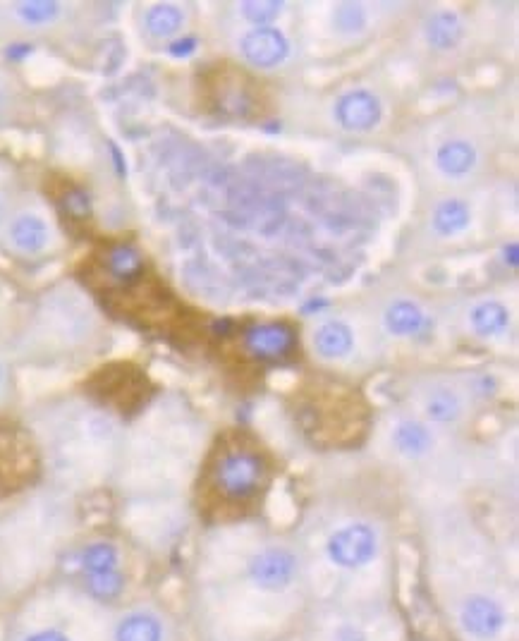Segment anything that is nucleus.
I'll return each instance as SVG.
<instances>
[{"label":"nucleus","mask_w":519,"mask_h":641,"mask_svg":"<svg viewBox=\"0 0 519 641\" xmlns=\"http://www.w3.org/2000/svg\"><path fill=\"white\" fill-rule=\"evenodd\" d=\"M194 620L204 641H276L307 613V555L283 541L256 543L237 560L192 584Z\"/></svg>","instance_id":"obj_1"},{"label":"nucleus","mask_w":519,"mask_h":641,"mask_svg":"<svg viewBox=\"0 0 519 641\" xmlns=\"http://www.w3.org/2000/svg\"><path fill=\"white\" fill-rule=\"evenodd\" d=\"M106 618L72 582L39 584L15 598L0 641H103Z\"/></svg>","instance_id":"obj_2"},{"label":"nucleus","mask_w":519,"mask_h":641,"mask_svg":"<svg viewBox=\"0 0 519 641\" xmlns=\"http://www.w3.org/2000/svg\"><path fill=\"white\" fill-rule=\"evenodd\" d=\"M299 632L302 641H393V608L311 601Z\"/></svg>","instance_id":"obj_3"},{"label":"nucleus","mask_w":519,"mask_h":641,"mask_svg":"<svg viewBox=\"0 0 519 641\" xmlns=\"http://www.w3.org/2000/svg\"><path fill=\"white\" fill-rule=\"evenodd\" d=\"M271 467L259 448L247 443L225 445L213 457L209 484L225 505H247L268 486Z\"/></svg>","instance_id":"obj_4"},{"label":"nucleus","mask_w":519,"mask_h":641,"mask_svg":"<svg viewBox=\"0 0 519 641\" xmlns=\"http://www.w3.org/2000/svg\"><path fill=\"white\" fill-rule=\"evenodd\" d=\"M96 606L115 608L125 601L127 570L118 543L96 539L75 553V577L67 579Z\"/></svg>","instance_id":"obj_5"},{"label":"nucleus","mask_w":519,"mask_h":641,"mask_svg":"<svg viewBox=\"0 0 519 641\" xmlns=\"http://www.w3.org/2000/svg\"><path fill=\"white\" fill-rule=\"evenodd\" d=\"M103 641H185V625L154 598L122 601L108 610Z\"/></svg>","instance_id":"obj_6"},{"label":"nucleus","mask_w":519,"mask_h":641,"mask_svg":"<svg viewBox=\"0 0 519 641\" xmlns=\"http://www.w3.org/2000/svg\"><path fill=\"white\" fill-rule=\"evenodd\" d=\"M390 445L405 460H424L436 450V431L429 421L417 417L398 419L390 429Z\"/></svg>","instance_id":"obj_7"},{"label":"nucleus","mask_w":519,"mask_h":641,"mask_svg":"<svg viewBox=\"0 0 519 641\" xmlns=\"http://www.w3.org/2000/svg\"><path fill=\"white\" fill-rule=\"evenodd\" d=\"M242 56L247 58V63L254 67H276L288 58L290 44L285 39V34L276 27H256L252 32H247L240 41Z\"/></svg>","instance_id":"obj_8"},{"label":"nucleus","mask_w":519,"mask_h":641,"mask_svg":"<svg viewBox=\"0 0 519 641\" xmlns=\"http://www.w3.org/2000/svg\"><path fill=\"white\" fill-rule=\"evenodd\" d=\"M383 118V106L378 96L366 89H354L335 103V120L352 132H366Z\"/></svg>","instance_id":"obj_9"},{"label":"nucleus","mask_w":519,"mask_h":641,"mask_svg":"<svg viewBox=\"0 0 519 641\" xmlns=\"http://www.w3.org/2000/svg\"><path fill=\"white\" fill-rule=\"evenodd\" d=\"M295 335L285 323H259L244 335L247 350L261 359H278L290 352Z\"/></svg>","instance_id":"obj_10"},{"label":"nucleus","mask_w":519,"mask_h":641,"mask_svg":"<svg viewBox=\"0 0 519 641\" xmlns=\"http://www.w3.org/2000/svg\"><path fill=\"white\" fill-rule=\"evenodd\" d=\"M421 412L431 426H450L464 417V400L455 388L433 386L421 400Z\"/></svg>","instance_id":"obj_11"},{"label":"nucleus","mask_w":519,"mask_h":641,"mask_svg":"<svg viewBox=\"0 0 519 641\" xmlns=\"http://www.w3.org/2000/svg\"><path fill=\"white\" fill-rule=\"evenodd\" d=\"M10 242L17 252L39 254L48 244V225L34 213H22L10 223Z\"/></svg>","instance_id":"obj_12"},{"label":"nucleus","mask_w":519,"mask_h":641,"mask_svg":"<svg viewBox=\"0 0 519 641\" xmlns=\"http://www.w3.org/2000/svg\"><path fill=\"white\" fill-rule=\"evenodd\" d=\"M352 345H354L352 328L343 321L323 323V326L314 335L316 352L326 359L345 357V354L352 352Z\"/></svg>","instance_id":"obj_13"},{"label":"nucleus","mask_w":519,"mask_h":641,"mask_svg":"<svg viewBox=\"0 0 519 641\" xmlns=\"http://www.w3.org/2000/svg\"><path fill=\"white\" fill-rule=\"evenodd\" d=\"M436 166L448 177H462L476 166V149L469 142L455 139L436 151Z\"/></svg>","instance_id":"obj_14"},{"label":"nucleus","mask_w":519,"mask_h":641,"mask_svg":"<svg viewBox=\"0 0 519 641\" xmlns=\"http://www.w3.org/2000/svg\"><path fill=\"white\" fill-rule=\"evenodd\" d=\"M462 20L450 10H441L436 15H431V20L426 22V39L438 51H450L460 44L462 39Z\"/></svg>","instance_id":"obj_15"},{"label":"nucleus","mask_w":519,"mask_h":641,"mask_svg":"<svg viewBox=\"0 0 519 641\" xmlns=\"http://www.w3.org/2000/svg\"><path fill=\"white\" fill-rule=\"evenodd\" d=\"M106 264L108 273H111L115 280H120V283H130V280L142 276L144 271L142 254H139L132 244H118V247H113L111 252H108Z\"/></svg>","instance_id":"obj_16"},{"label":"nucleus","mask_w":519,"mask_h":641,"mask_svg":"<svg viewBox=\"0 0 519 641\" xmlns=\"http://www.w3.org/2000/svg\"><path fill=\"white\" fill-rule=\"evenodd\" d=\"M469 225V209L467 204L460 199H445L433 211V230L438 235L450 237L455 233H462Z\"/></svg>","instance_id":"obj_17"},{"label":"nucleus","mask_w":519,"mask_h":641,"mask_svg":"<svg viewBox=\"0 0 519 641\" xmlns=\"http://www.w3.org/2000/svg\"><path fill=\"white\" fill-rule=\"evenodd\" d=\"M386 328L393 335H414L424 328V311L414 302H395L386 311Z\"/></svg>","instance_id":"obj_18"},{"label":"nucleus","mask_w":519,"mask_h":641,"mask_svg":"<svg viewBox=\"0 0 519 641\" xmlns=\"http://www.w3.org/2000/svg\"><path fill=\"white\" fill-rule=\"evenodd\" d=\"M144 22L151 34L158 36V39H166V36H173L180 32L185 17H182V10L177 8V5L161 3V5H154V8L146 12Z\"/></svg>","instance_id":"obj_19"},{"label":"nucleus","mask_w":519,"mask_h":641,"mask_svg":"<svg viewBox=\"0 0 519 641\" xmlns=\"http://www.w3.org/2000/svg\"><path fill=\"white\" fill-rule=\"evenodd\" d=\"M508 321V309L498 302H484L472 311V328L479 335H486V338L488 335L503 333L508 328Z\"/></svg>","instance_id":"obj_20"},{"label":"nucleus","mask_w":519,"mask_h":641,"mask_svg":"<svg viewBox=\"0 0 519 641\" xmlns=\"http://www.w3.org/2000/svg\"><path fill=\"white\" fill-rule=\"evenodd\" d=\"M280 8H283V3H278V0H249V3H242V15L254 27H268V22H273L280 15Z\"/></svg>","instance_id":"obj_21"},{"label":"nucleus","mask_w":519,"mask_h":641,"mask_svg":"<svg viewBox=\"0 0 519 641\" xmlns=\"http://www.w3.org/2000/svg\"><path fill=\"white\" fill-rule=\"evenodd\" d=\"M17 15L27 24H48L60 15V5L51 0H32V3L17 5Z\"/></svg>","instance_id":"obj_22"},{"label":"nucleus","mask_w":519,"mask_h":641,"mask_svg":"<svg viewBox=\"0 0 519 641\" xmlns=\"http://www.w3.org/2000/svg\"><path fill=\"white\" fill-rule=\"evenodd\" d=\"M335 27L340 34H359L366 27V12L357 3H343L335 10Z\"/></svg>","instance_id":"obj_23"},{"label":"nucleus","mask_w":519,"mask_h":641,"mask_svg":"<svg viewBox=\"0 0 519 641\" xmlns=\"http://www.w3.org/2000/svg\"><path fill=\"white\" fill-rule=\"evenodd\" d=\"M63 209L70 213L72 218H87L91 213L89 194L82 189H70L63 197Z\"/></svg>","instance_id":"obj_24"},{"label":"nucleus","mask_w":519,"mask_h":641,"mask_svg":"<svg viewBox=\"0 0 519 641\" xmlns=\"http://www.w3.org/2000/svg\"><path fill=\"white\" fill-rule=\"evenodd\" d=\"M194 48H197V39H180V41H173L170 44V56H192Z\"/></svg>","instance_id":"obj_25"},{"label":"nucleus","mask_w":519,"mask_h":641,"mask_svg":"<svg viewBox=\"0 0 519 641\" xmlns=\"http://www.w3.org/2000/svg\"><path fill=\"white\" fill-rule=\"evenodd\" d=\"M505 256H510V264L517 266L519 264V249H517V242H510L508 247H505Z\"/></svg>","instance_id":"obj_26"},{"label":"nucleus","mask_w":519,"mask_h":641,"mask_svg":"<svg viewBox=\"0 0 519 641\" xmlns=\"http://www.w3.org/2000/svg\"><path fill=\"white\" fill-rule=\"evenodd\" d=\"M0 218H3V201H0Z\"/></svg>","instance_id":"obj_27"},{"label":"nucleus","mask_w":519,"mask_h":641,"mask_svg":"<svg viewBox=\"0 0 519 641\" xmlns=\"http://www.w3.org/2000/svg\"><path fill=\"white\" fill-rule=\"evenodd\" d=\"M0 386H3V371H0Z\"/></svg>","instance_id":"obj_28"}]
</instances>
